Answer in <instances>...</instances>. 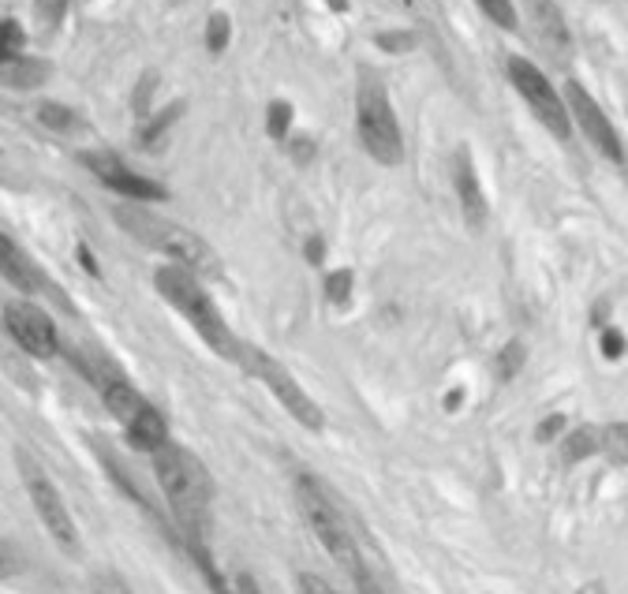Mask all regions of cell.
<instances>
[{
  "label": "cell",
  "mask_w": 628,
  "mask_h": 594,
  "mask_svg": "<svg viewBox=\"0 0 628 594\" xmlns=\"http://www.w3.org/2000/svg\"><path fill=\"white\" fill-rule=\"evenodd\" d=\"M561 94H565V105H569L572 124L584 131L587 142H591V146H595L602 157H610V161H617V165H621V161H625V142H621V135H617L614 120L602 113L599 101L591 98V94H587V90L576 83V79H572V83H565V90H561Z\"/></svg>",
  "instance_id": "8fae6325"
},
{
  "label": "cell",
  "mask_w": 628,
  "mask_h": 594,
  "mask_svg": "<svg viewBox=\"0 0 628 594\" xmlns=\"http://www.w3.org/2000/svg\"><path fill=\"white\" fill-rule=\"evenodd\" d=\"M38 124L45 131H57V135H72V131L83 128V116L75 113L72 105H64V101H42L38 105Z\"/></svg>",
  "instance_id": "ac0fdd59"
},
{
  "label": "cell",
  "mask_w": 628,
  "mask_h": 594,
  "mask_svg": "<svg viewBox=\"0 0 628 594\" xmlns=\"http://www.w3.org/2000/svg\"><path fill=\"white\" fill-rule=\"evenodd\" d=\"M453 187H457L464 221H468L471 228H483L486 217H490V206H486L483 184H479V172H475V161H471L468 150H457V154H453Z\"/></svg>",
  "instance_id": "7c38bea8"
},
{
  "label": "cell",
  "mask_w": 628,
  "mask_h": 594,
  "mask_svg": "<svg viewBox=\"0 0 628 594\" xmlns=\"http://www.w3.org/2000/svg\"><path fill=\"white\" fill-rule=\"evenodd\" d=\"M561 430H565V415H546L543 423H539V430H535V441H554L561 438Z\"/></svg>",
  "instance_id": "d6a6232c"
},
{
  "label": "cell",
  "mask_w": 628,
  "mask_h": 594,
  "mask_svg": "<svg viewBox=\"0 0 628 594\" xmlns=\"http://www.w3.org/2000/svg\"><path fill=\"white\" fill-rule=\"evenodd\" d=\"M90 587H94V594H131L128 580H124L120 572H113V568H98Z\"/></svg>",
  "instance_id": "f1b7e54d"
},
{
  "label": "cell",
  "mask_w": 628,
  "mask_h": 594,
  "mask_svg": "<svg viewBox=\"0 0 628 594\" xmlns=\"http://www.w3.org/2000/svg\"><path fill=\"white\" fill-rule=\"evenodd\" d=\"M292 154L300 157V161H311V154H314V142H311V139H296V142H292Z\"/></svg>",
  "instance_id": "74e56055"
},
{
  "label": "cell",
  "mask_w": 628,
  "mask_h": 594,
  "mask_svg": "<svg viewBox=\"0 0 628 594\" xmlns=\"http://www.w3.org/2000/svg\"><path fill=\"white\" fill-rule=\"evenodd\" d=\"M124 438H128L131 449L150 453V456H154L161 445H169V423H165L161 408H154L150 400H143V408L124 423Z\"/></svg>",
  "instance_id": "5bb4252c"
},
{
  "label": "cell",
  "mask_w": 628,
  "mask_h": 594,
  "mask_svg": "<svg viewBox=\"0 0 628 594\" xmlns=\"http://www.w3.org/2000/svg\"><path fill=\"white\" fill-rule=\"evenodd\" d=\"M154 479L169 501V509L176 512L184 535H202L206 509L214 501V479H210L206 464L191 449L169 441L154 453Z\"/></svg>",
  "instance_id": "3957f363"
},
{
  "label": "cell",
  "mask_w": 628,
  "mask_h": 594,
  "mask_svg": "<svg viewBox=\"0 0 628 594\" xmlns=\"http://www.w3.org/2000/svg\"><path fill=\"white\" fill-rule=\"evenodd\" d=\"M4 329L34 359H57L60 355V333L53 326V318L30 299H15L4 307Z\"/></svg>",
  "instance_id": "30bf717a"
},
{
  "label": "cell",
  "mask_w": 628,
  "mask_h": 594,
  "mask_svg": "<svg viewBox=\"0 0 628 594\" xmlns=\"http://www.w3.org/2000/svg\"><path fill=\"white\" fill-rule=\"evenodd\" d=\"M303 258H307L311 266H322V262H326V240H322V236H307V243H303Z\"/></svg>",
  "instance_id": "e575fe53"
},
{
  "label": "cell",
  "mask_w": 628,
  "mask_h": 594,
  "mask_svg": "<svg viewBox=\"0 0 628 594\" xmlns=\"http://www.w3.org/2000/svg\"><path fill=\"white\" fill-rule=\"evenodd\" d=\"M374 45L386 49V53H408L415 45V38H412V30H386V34L374 38Z\"/></svg>",
  "instance_id": "4dcf8cb0"
},
{
  "label": "cell",
  "mask_w": 628,
  "mask_h": 594,
  "mask_svg": "<svg viewBox=\"0 0 628 594\" xmlns=\"http://www.w3.org/2000/svg\"><path fill=\"white\" fill-rule=\"evenodd\" d=\"M240 367L251 374V378H258L262 382V389H270V396L281 404V408L296 419V423L303 426V430H322L326 426V411L318 408L311 400V393L303 389L292 374H288L273 355H266V352H258V348H251V344H243V352H240Z\"/></svg>",
  "instance_id": "8992f818"
},
{
  "label": "cell",
  "mask_w": 628,
  "mask_h": 594,
  "mask_svg": "<svg viewBox=\"0 0 628 594\" xmlns=\"http://www.w3.org/2000/svg\"><path fill=\"white\" fill-rule=\"evenodd\" d=\"M352 288H356V273L352 269H329L326 281H322V292H326L329 303L344 307L352 299Z\"/></svg>",
  "instance_id": "7402d4cb"
},
{
  "label": "cell",
  "mask_w": 628,
  "mask_h": 594,
  "mask_svg": "<svg viewBox=\"0 0 628 594\" xmlns=\"http://www.w3.org/2000/svg\"><path fill=\"white\" fill-rule=\"evenodd\" d=\"M520 4H524L535 34H539L550 49H569L572 34H569V23H565L561 8H557V0H520Z\"/></svg>",
  "instance_id": "9a60e30c"
},
{
  "label": "cell",
  "mask_w": 628,
  "mask_h": 594,
  "mask_svg": "<svg viewBox=\"0 0 628 594\" xmlns=\"http://www.w3.org/2000/svg\"><path fill=\"white\" fill-rule=\"evenodd\" d=\"M599 453L610 464H628V423H610L599 430Z\"/></svg>",
  "instance_id": "ffe728a7"
},
{
  "label": "cell",
  "mask_w": 628,
  "mask_h": 594,
  "mask_svg": "<svg viewBox=\"0 0 628 594\" xmlns=\"http://www.w3.org/2000/svg\"><path fill=\"white\" fill-rule=\"evenodd\" d=\"M202 38H206V49H210L214 57H221L232 45V19L225 12H214L206 19V34H202Z\"/></svg>",
  "instance_id": "44dd1931"
},
{
  "label": "cell",
  "mask_w": 628,
  "mask_h": 594,
  "mask_svg": "<svg viewBox=\"0 0 628 594\" xmlns=\"http://www.w3.org/2000/svg\"><path fill=\"white\" fill-rule=\"evenodd\" d=\"M292 120H296V109H292V101H270V109H266V131H270V139H288L292 135Z\"/></svg>",
  "instance_id": "cb8c5ba5"
},
{
  "label": "cell",
  "mask_w": 628,
  "mask_h": 594,
  "mask_svg": "<svg viewBox=\"0 0 628 594\" xmlns=\"http://www.w3.org/2000/svg\"><path fill=\"white\" fill-rule=\"evenodd\" d=\"M184 101H172V105H165L161 113H150L146 120H139V131H135V142L143 146V150H150V154H157L161 150V142H165V135H169L172 128H176V120L184 116Z\"/></svg>",
  "instance_id": "e0dca14e"
},
{
  "label": "cell",
  "mask_w": 628,
  "mask_h": 594,
  "mask_svg": "<svg viewBox=\"0 0 628 594\" xmlns=\"http://www.w3.org/2000/svg\"><path fill=\"white\" fill-rule=\"evenodd\" d=\"M460 404H464V393H460V389H453V393L445 396V411H457Z\"/></svg>",
  "instance_id": "f35d334b"
},
{
  "label": "cell",
  "mask_w": 628,
  "mask_h": 594,
  "mask_svg": "<svg viewBox=\"0 0 628 594\" xmlns=\"http://www.w3.org/2000/svg\"><path fill=\"white\" fill-rule=\"evenodd\" d=\"M599 348H602V355H606V359H621V355H625V348H628V340H625V333H621L617 326H602Z\"/></svg>",
  "instance_id": "1f68e13d"
},
{
  "label": "cell",
  "mask_w": 628,
  "mask_h": 594,
  "mask_svg": "<svg viewBox=\"0 0 628 594\" xmlns=\"http://www.w3.org/2000/svg\"><path fill=\"white\" fill-rule=\"evenodd\" d=\"M68 8H72V0H34V12L45 30H57L68 19Z\"/></svg>",
  "instance_id": "83f0119b"
},
{
  "label": "cell",
  "mask_w": 628,
  "mask_h": 594,
  "mask_svg": "<svg viewBox=\"0 0 628 594\" xmlns=\"http://www.w3.org/2000/svg\"><path fill=\"white\" fill-rule=\"evenodd\" d=\"M27 568V557L15 546L12 538H0V580H12Z\"/></svg>",
  "instance_id": "4316f807"
},
{
  "label": "cell",
  "mask_w": 628,
  "mask_h": 594,
  "mask_svg": "<svg viewBox=\"0 0 628 594\" xmlns=\"http://www.w3.org/2000/svg\"><path fill=\"white\" fill-rule=\"evenodd\" d=\"M599 453V430L595 426H580V430H572L569 438L561 441V456H565V464H580L587 456Z\"/></svg>",
  "instance_id": "d6986e66"
},
{
  "label": "cell",
  "mask_w": 628,
  "mask_h": 594,
  "mask_svg": "<svg viewBox=\"0 0 628 594\" xmlns=\"http://www.w3.org/2000/svg\"><path fill=\"white\" fill-rule=\"evenodd\" d=\"M23 42H27L23 27H19L15 19H4V23H0V64H8V60L19 57V53H23Z\"/></svg>",
  "instance_id": "d4e9b609"
},
{
  "label": "cell",
  "mask_w": 628,
  "mask_h": 594,
  "mask_svg": "<svg viewBox=\"0 0 628 594\" xmlns=\"http://www.w3.org/2000/svg\"><path fill=\"white\" fill-rule=\"evenodd\" d=\"M154 288L172 311L184 314V322L199 333V340L206 348H214V352L221 355V359H229V363H240L243 340H236V333H232L229 322H225V314L217 311V303L210 299V292L202 288L199 273L176 266V262H165V266L154 269Z\"/></svg>",
  "instance_id": "6da1fadb"
},
{
  "label": "cell",
  "mask_w": 628,
  "mask_h": 594,
  "mask_svg": "<svg viewBox=\"0 0 628 594\" xmlns=\"http://www.w3.org/2000/svg\"><path fill=\"white\" fill-rule=\"evenodd\" d=\"M113 221L124 232H128L135 243H143L157 255H165L176 266L191 269V273H202V277H221V258L214 255V247L202 240L199 232H191L180 221H169L161 213L146 210L139 202H128V206H116Z\"/></svg>",
  "instance_id": "7a4b0ae2"
},
{
  "label": "cell",
  "mask_w": 628,
  "mask_h": 594,
  "mask_svg": "<svg viewBox=\"0 0 628 594\" xmlns=\"http://www.w3.org/2000/svg\"><path fill=\"white\" fill-rule=\"evenodd\" d=\"M83 165L94 172V180L101 187H109L116 195L124 198V202H139V206H150V202H165L169 191L143 176V172H135L124 161V157H116L113 150H94V154H83Z\"/></svg>",
  "instance_id": "9c48e42d"
},
{
  "label": "cell",
  "mask_w": 628,
  "mask_h": 594,
  "mask_svg": "<svg viewBox=\"0 0 628 594\" xmlns=\"http://www.w3.org/2000/svg\"><path fill=\"white\" fill-rule=\"evenodd\" d=\"M475 8L501 30H516L520 27V15H516V4L513 0H475Z\"/></svg>",
  "instance_id": "603a6c76"
},
{
  "label": "cell",
  "mask_w": 628,
  "mask_h": 594,
  "mask_svg": "<svg viewBox=\"0 0 628 594\" xmlns=\"http://www.w3.org/2000/svg\"><path fill=\"white\" fill-rule=\"evenodd\" d=\"M329 8H333V12H344V8H348V0H329Z\"/></svg>",
  "instance_id": "60d3db41"
},
{
  "label": "cell",
  "mask_w": 628,
  "mask_h": 594,
  "mask_svg": "<svg viewBox=\"0 0 628 594\" xmlns=\"http://www.w3.org/2000/svg\"><path fill=\"white\" fill-rule=\"evenodd\" d=\"M300 587H303V594H341L337 587H333V583L322 580V576H314V572H303Z\"/></svg>",
  "instance_id": "836d02e7"
},
{
  "label": "cell",
  "mask_w": 628,
  "mask_h": 594,
  "mask_svg": "<svg viewBox=\"0 0 628 594\" xmlns=\"http://www.w3.org/2000/svg\"><path fill=\"white\" fill-rule=\"evenodd\" d=\"M505 71H509L513 90L524 98V105H528L531 113H535V120H539L550 135H557V139H569L572 135L569 105H565V94L546 79V71L535 68V64L524 57H509Z\"/></svg>",
  "instance_id": "52a82bcc"
},
{
  "label": "cell",
  "mask_w": 628,
  "mask_h": 594,
  "mask_svg": "<svg viewBox=\"0 0 628 594\" xmlns=\"http://www.w3.org/2000/svg\"><path fill=\"white\" fill-rule=\"evenodd\" d=\"M19 475H23V486H27L30 505H34L38 520L45 524V531L53 535V542L68 553L79 550V527H75L72 512H68V505H64L60 490L53 486V479L42 471V464H38V460H30L27 453H19Z\"/></svg>",
  "instance_id": "ba28073f"
},
{
  "label": "cell",
  "mask_w": 628,
  "mask_h": 594,
  "mask_svg": "<svg viewBox=\"0 0 628 594\" xmlns=\"http://www.w3.org/2000/svg\"><path fill=\"white\" fill-rule=\"evenodd\" d=\"M232 594H262V591H258V583L251 580L247 572H240V576H236V583H232Z\"/></svg>",
  "instance_id": "8d00e7d4"
},
{
  "label": "cell",
  "mask_w": 628,
  "mask_h": 594,
  "mask_svg": "<svg viewBox=\"0 0 628 594\" xmlns=\"http://www.w3.org/2000/svg\"><path fill=\"white\" fill-rule=\"evenodd\" d=\"M0 277L12 284L15 292H23V296H38L42 292V273L38 266L27 258V251L19 247V243L0 228Z\"/></svg>",
  "instance_id": "4fadbf2b"
},
{
  "label": "cell",
  "mask_w": 628,
  "mask_h": 594,
  "mask_svg": "<svg viewBox=\"0 0 628 594\" xmlns=\"http://www.w3.org/2000/svg\"><path fill=\"white\" fill-rule=\"evenodd\" d=\"M524 355H528V348H524L520 340H509V344L501 348L498 352V378L501 382H509V378L520 374V367H524Z\"/></svg>",
  "instance_id": "484cf974"
},
{
  "label": "cell",
  "mask_w": 628,
  "mask_h": 594,
  "mask_svg": "<svg viewBox=\"0 0 628 594\" xmlns=\"http://www.w3.org/2000/svg\"><path fill=\"white\" fill-rule=\"evenodd\" d=\"M154 86H157V71H146L143 79L135 83L131 109H135V116H139V120H146V116H150V98H154Z\"/></svg>",
  "instance_id": "f546056e"
},
{
  "label": "cell",
  "mask_w": 628,
  "mask_h": 594,
  "mask_svg": "<svg viewBox=\"0 0 628 594\" xmlns=\"http://www.w3.org/2000/svg\"><path fill=\"white\" fill-rule=\"evenodd\" d=\"M75 258L83 262V269L90 273V277H98V273H101V269H98V258L90 255V247H86V243H79V247H75Z\"/></svg>",
  "instance_id": "d590c367"
},
{
  "label": "cell",
  "mask_w": 628,
  "mask_h": 594,
  "mask_svg": "<svg viewBox=\"0 0 628 594\" xmlns=\"http://www.w3.org/2000/svg\"><path fill=\"white\" fill-rule=\"evenodd\" d=\"M356 131L363 150L378 161V165H400L404 161V135H400L397 109L389 101L386 86L374 75H359L356 90Z\"/></svg>",
  "instance_id": "5b68a950"
},
{
  "label": "cell",
  "mask_w": 628,
  "mask_h": 594,
  "mask_svg": "<svg viewBox=\"0 0 628 594\" xmlns=\"http://www.w3.org/2000/svg\"><path fill=\"white\" fill-rule=\"evenodd\" d=\"M576 594H606V587H602V583H587V587H580Z\"/></svg>",
  "instance_id": "ab89813d"
},
{
  "label": "cell",
  "mask_w": 628,
  "mask_h": 594,
  "mask_svg": "<svg viewBox=\"0 0 628 594\" xmlns=\"http://www.w3.org/2000/svg\"><path fill=\"white\" fill-rule=\"evenodd\" d=\"M296 501H300L303 520H307V527L314 531V538H318L329 550V557L352 576L356 594H386L378 587V580H374V572L367 568V561H363V553H359L356 538H352V531L344 524V516L333 509L329 494L311 475H300V479H296Z\"/></svg>",
  "instance_id": "277c9868"
},
{
  "label": "cell",
  "mask_w": 628,
  "mask_h": 594,
  "mask_svg": "<svg viewBox=\"0 0 628 594\" xmlns=\"http://www.w3.org/2000/svg\"><path fill=\"white\" fill-rule=\"evenodd\" d=\"M49 75H53V68L42 57H23L19 53L15 60L0 64V83L12 86V90H38V86L49 83Z\"/></svg>",
  "instance_id": "2e32d148"
}]
</instances>
